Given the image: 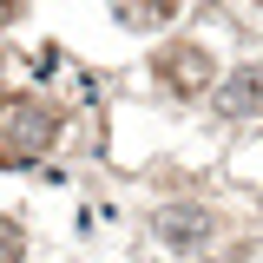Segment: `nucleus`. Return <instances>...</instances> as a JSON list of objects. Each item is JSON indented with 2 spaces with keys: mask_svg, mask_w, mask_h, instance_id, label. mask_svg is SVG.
<instances>
[{
  "mask_svg": "<svg viewBox=\"0 0 263 263\" xmlns=\"http://www.w3.org/2000/svg\"><path fill=\"white\" fill-rule=\"evenodd\" d=\"M257 72H230L224 79V92H217V112H230V119H237V112H250V105H257Z\"/></svg>",
  "mask_w": 263,
  "mask_h": 263,
  "instance_id": "nucleus-5",
  "label": "nucleus"
},
{
  "mask_svg": "<svg viewBox=\"0 0 263 263\" xmlns=\"http://www.w3.org/2000/svg\"><path fill=\"white\" fill-rule=\"evenodd\" d=\"M112 7H119L125 27H164V20L178 13V0H112Z\"/></svg>",
  "mask_w": 263,
  "mask_h": 263,
  "instance_id": "nucleus-4",
  "label": "nucleus"
},
{
  "mask_svg": "<svg viewBox=\"0 0 263 263\" xmlns=\"http://www.w3.org/2000/svg\"><path fill=\"white\" fill-rule=\"evenodd\" d=\"M152 230H158V243H164V250L197 257V250L211 243V211H204V204H164Z\"/></svg>",
  "mask_w": 263,
  "mask_h": 263,
  "instance_id": "nucleus-2",
  "label": "nucleus"
},
{
  "mask_svg": "<svg viewBox=\"0 0 263 263\" xmlns=\"http://www.w3.org/2000/svg\"><path fill=\"white\" fill-rule=\"evenodd\" d=\"M20 250H27L20 224H7V217H0V263H20Z\"/></svg>",
  "mask_w": 263,
  "mask_h": 263,
  "instance_id": "nucleus-6",
  "label": "nucleus"
},
{
  "mask_svg": "<svg viewBox=\"0 0 263 263\" xmlns=\"http://www.w3.org/2000/svg\"><path fill=\"white\" fill-rule=\"evenodd\" d=\"M158 79H164V86H178V92H204V86H211V60H204V46H191V40L164 46V53H158Z\"/></svg>",
  "mask_w": 263,
  "mask_h": 263,
  "instance_id": "nucleus-3",
  "label": "nucleus"
},
{
  "mask_svg": "<svg viewBox=\"0 0 263 263\" xmlns=\"http://www.w3.org/2000/svg\"><path fill=\"white\" fill-rule=\"evenodd\" d=\"M46 145H53V112H40L33 99H13L0 112V164H27Z\"/></svg>",
  "mask_w": 263,
  "mask_h": 263,
  "instance_id": "nucleus-1",
  "label": "nucleus"
}]
</instances>
